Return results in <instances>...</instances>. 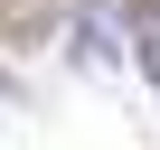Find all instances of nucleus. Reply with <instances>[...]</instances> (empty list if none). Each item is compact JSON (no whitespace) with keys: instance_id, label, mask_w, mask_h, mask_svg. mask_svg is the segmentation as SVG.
Segmentation results:
<instances>
[{"instance_id":"obj_1","label":"nucleus","mask_w":160,"mask_h":150,"mask_svg":"<svg viewBox=\"0 0 160 150\" xmlns=\"http://www.w3.org/2000/svg\"><path fill=\"white\" fill-rule=\"evenodd\" d=\"M132 19H141V38H160V0H132Z\"/></svg>"},{"instance_id":"obj_2","label":"nucleus","mask_w":160,"mask_h":150,"mask_svg":"<svg viewBox=\"0 0 160 150\" xmlns=\"http://www.w3.org/2000/svg\"><path fill=\"white\" fill-rule=\"evenodd\" d=\"M141 75H151V85H160V38H141Z\"/></svg>"}]
</instances>
